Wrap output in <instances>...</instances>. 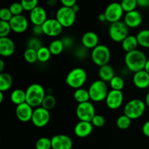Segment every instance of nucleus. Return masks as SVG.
Listing matches in <instances>:
<instances>
[{"instance_id":"f257e3e1","label":"nucleus","mask_w":149,"mask_h":149,"mask_svg":"<svg viewBox=\"0 0 149 149\" xmlns=\"http://www.w3.org/2000/svg\"><path fill=\"white\" fill-rule=\"evenodd\" d=\"M147 60L148 58L146 54L137 49L132 52H127L125 56V63L129 71L136 73L144 70Z\"/></svg>"},{"instance_id":"f03ea898","label":"nucleus","mask_w":149,"mask_h":149,"mask_svg":"<svg viewBox=\"0 0 149 149\" xmlns=\"http://www.w3.org/2000/svg\"><path fill=\"white\" fill-rule=\"evenodd\" d=\"M26 95V103L36 109L42 106V101L46 96V93L43 86L38 83H33L27 87Z\"/></svg>"},{"instance_id":"7ed1b4c3","label":"nucleus","mask_w":149,"mask_h":149,"mask_svg":"<svg viewBox=\"0 0 149 149\" xmlns=\"http://www.w3.org/2000/svg\"><path fill=\"white\" fill-rule=\"evenodd\" d=\"M146 109L145 101L139 98L129 100L124 106V114L132 119H138L144 114Z\"/></svg>"},{"instance_id":"20e7f679","label":"nucleus","mask_w":149,"mask_h":149,"mask_svg":"<svg viewBox=\"0 0 149 149\" xmlns=\"http://www.w3.org/2000/svg\"><path fill=\"white\" fill-rule=\"evenodd\" d=\"M87 79V74L85 70L80 67L71 69L65 77V83L71 88L77 90L81 88Z\"/></svg>"},{"instance_id":"39448f33","label":"nucleus","mask_w":149,"mask_h":149,"mask_svg":"<svg viewBox=\"0 0 149 149\" xmlns=\"http://www.w3.org/2000/svg\"><path fill=\"white\" fill-rule=\"evenodd\" d=\"M90 100L93 102L99 103L106 100L109 90L107 83L100 79L95 80L90 85L88 89Z\"/></svg>"},{"instance_id":"423d86ee","label":"nucleus","mask_w":149,"mask_h":149,"mask_svg":"<svg viewBox=\"0 0 149 149\" xmlns=\"http://www.w3.org/2000/svg\"><path fill=\"white\" fill-rule=\"evenodd\" d=\"M91 59L99 67L109 64L111 59L110 49L106 45L99 44L96 47L92 49Z\"/></svg>"},{"instance_id":"0eeeda50","label":"nucleus","mask_w":149,"mask_h":149,"mask_svg":"<svg viewBox=\"0 0 149 149\" xmlns=\"http://www.w3.org/2000/svg\"><path fill=\"white\" fill-rule=\"evenodd\" d=\"M109 35L113 42L122 43V41L129 35V28L122 20L111 23L109 28Z\"/></svg>"},{"instance_id":"6e6552de","label":"nucleus","mask_w":149,"mask_h":149,"mask_svg":"<svg viewBox=\"0 0 149 149\" xmlns=\"http://www.w3.org/2000/svg\"><path fill=\"white\" fill-rule=\"evenodd\" d=\"M55 18L58 20L63 28H70L75 23L77 13L71 7H61L58 9L55 14Z\"/></svg>"},{"instance_id":"1a4fd4ad","label":"nucleus","mask_w":149,"mask_h":149,"mask_svg":"<svg viewBox=\"0 0 149 149\" xmlns=\"http://www.w3.org/2000/svg\"><path fill=\"white\" fill-rule=\"evenodd\" d=\"M95 114L94 105L90 101L78 103L76 108V115L79 121L91 122Z\"/></svg>"},{"instance_id":"9d476101","label":"nucleus","mask_w":149,"mask_h":149,"mask_svg":"<svg viewBox=\"0 0 149 149\" xmlns=\"http://www.w3.org/2000/svg\"><path fill=\"white\" fill-rule=\"evenodd\" d=\"M49 120H50L49 111L47 110L42 106L36 108L33 110V116L31 122L36 127L42 128L47 126L49 122Z\"/></svg>"},{"instance_id":"9b49d317","label":"nucleus","mask_w":149,"mask_h":149,"mask_svg":"<svg viewBox=\"0 0 149 149\" xmlns=\"http://www.w3.org/2000/svg\"><path fill=\"white\" fill-rule=\"evenodd\" d=\"M123 9L119 2H111L106 7L104 14L107 22L111 23L120 21L124 15Z\"/></svg>"},{"instance_id":"f8f14e48","label":"nucleus","mask_w":149,"mask_h":149,"mask_svg":"<svg viewBox=\"0 0 149 149\" xmlns=\"http://www.w3.org/2000/svg\"><path fill=\"white\" fill-rule=\"evenodd\" d=\"M44 34L49 37H57L63 31V27L56 18H47L42 25Z\"/></svg>"},{"instance_id":"ddd939ff","label":"nucleus","mask_w":149,"mask_h":149,"mask_svg":"<svg viewBox=\"0 0 149 149\" xmlns=\"http://www.w3.org/2000/svg\"><path fill=\"white\" fill-rule=\"evenodd\" d=\"M124 102V94L122 91L109 90L106 98V104L111 110H116L122 106Z\"/></svg>"},{"instance_id":"4468645a","label":"nucleus","mask_w":149,"mask_h":149,"mask_svg":"<svg viewBox=\"0 0 149 149\" xmlns=\"http://www.w3.org/2000/svg\"><path fill=\"white\" fill-rule=\"evenodd\" d=\"M52 149H71L73 147L72 139L68 135L58 134L52 137Z\"/></svg>"},{"instance_id":"2eb2a0df","label":"nucleus","mask_w":149,"mask_h":149,"mask_svg":"<svg viewBox=\"0 0 149 149\" xmlns=\"http://www.w3.org/2000/svg\"><path fill=\"white\" fill-rule=\"evenodd\" d=\"M13 31L17 33H24L29 27V20L23 15L13 16L10 21Z\"/></svg>"},{"instance_id":"dca6fc26","label":"nucleus","mask_w":149,"mask_h":149,"mask_svg":"<svg viewBox=\"0 0 149 149\" xmlns=\"http://www.w3.org/2000/svg\"><path fill=\"white\" fill-rule=\"evenodd\" d=\"M33 109L32 106L28 104L27 103H22V104L16 106L15 115L19 121L22 122H28L31 121L33 116Z\"/></svg>"},{"instance_id":"f3484780","label":"nucleus","mask_w":149,"mask_h":149,"mask_svg":"<svg viewBox=\"0 0 149 149\" xmlns=\"http://www.w3.org/2000/svg\"><path fill=\"white\" fill-rule=\"evenodd\" d=\"M29 20L33 26H42L47 20L46 10L41 6H37L29 13Z\"/></svg>"},{"instance_id":"a211bd4d","label":"nucleus","mask_w":149,"mask_h":149,"mask_svg":"<svg viewBox=\"0 0 149 149\" xmlns=\"http://www.w3.org/2000/svg\"><path fill=\"white\" fill-rule=\"evenodd\" d=\"M143 21L142 15L138 10L129 12L124 15V22L130 29H135L141 25Z\"/></svg>"},{"instance_id":"6ab92c4d","label":"nucleus","mask_w":149,"mask_h":149,"mask_svg":"<svg viewBox=\"0 0 149 149\" xmlns=\"http://www.w3.org/2000/svg\"><path fill=\"white\" fill-rule=\"evenodd\" d=\"M93 125L91 122L79 121L76 124L74 128V132L76 136L80 138L88 137L93 131Z\"/></svg>"},{"instance_id":"aec40b11","label":"nucleus","mask_w":149,"mask_h":149,"mask_svg":"<svg viewBox=\"0 0 149 149\" xmlns=\"http://www.w3.org/2000/svg\"><path fill=\"white\" fill-rule=\"evenodd\" d=\"M15 45L13 39L8 36L0 37V55L2 57H10L14 54Z\"/></svg>"},{"instance_id":"412c9836","label":"nucleus","mask_w":149,"mask_h":149,"mask_svg":"<svg viewBox=\"0 0 149 149\" xmlns=\"http://www.w3.org/2000/svg\"><path fill=\"white\" fill-rule=\"evenodd\" d=\"M132 81L138 89L145 90L149 87V74L145 70L134 73Z\"/></svg>"},{"instance_id":"4be33fe9","label":"nucleus","mask_w":149,"mask_h":149,"mask_svg":"<svg viewBox=\"0 0 149 149\" xmlns=\"http://www.w3.org/2000/svg\"><path fill=\"white\" fill-rule=\"evenodd\" d=\"M82 46L87 49H93L99 45V36L93 31H87L81 37Z\"/></svg>"},{"instance_id":"5701e85b","label":"nucleus","mask_w":149,"mask_h":149,"mask_svg":"<svg viewBox=\"0 0 149 149\" xmlns=\"http://www.w3.org/2000/svg\"><path fill=\"white\" fill-rule=\"evenodd\" d=\"M114 76V69L109 64H106V65H103V66L99 67L98 77L102 81H105L106 83L110 82V81L113 79Z\"/></svg>"},{"instance_id":"b1692460","label":"nucleus","mask_w":149,"mask_h":149,"mask_svg":"<svg viewBox=\"0 0 149 149\" xmlns=\"http://www.w3.org/2000/svg\"><path fill=\"white\" fill-rule=\"evenodd\" d=\"M121 44H122V48L124 51L126 52V53L137 49V47L139 45L136 36L130 34L122 41Z\"/></svg>"},{"instance_id":"393cba45","label":"nucleus","mask_w":149,"mask_h":149,"mask_svg":"<svg viewBox=\"0 0 149 149\" xmlns=\"http://www.w3.org/2000/svg\"><path fill=\"white\" fill-rule=\"evenodd\" d=\"M10 100L16 106L26 102V90L21 89H15L10 94Z\"/></svg>"},{"instance_id":"a878e982","label":"nucleus","mask_w":149,"mask_h":149,"mask_svg":"<svg viewBox=\"0 0 149 149\" xmlns=\"http://www.w3.org/2000/svg\"><path fill=\"white\" fill-rule=\"evenodd\" d=\"M13 84V79L10 74L3 72L0 74V91L6 92L10 90Z\"/></svg>"},{"instance_id":"bb28decb","label":"nucleus","mask_w":149,"mask_h":149,"mask_svg":"<svg viewBox=\"0 0 149 149\" xmlns=\"http://www.w3.org/2000/svg\"><path fill=\"white\" fill-rule=\"evenodd\" d=\"M74 98L78 103H82L90 101V97L88 90H86L82 87L77 89L74 93Z\"/></svg>"},{"instance_id":"cd10ccee","label":"nucleus","mask_w":149,"mask_h":149,"mask_svg":"<svg viewBox=\"0 0 149 149\" xmlns=\"http://www.w3.org/2000/svg\"><path fill=\"white\" fill-rule=\"evenodd\" d=\"M48 48H49L52 55H59L65 49V47L63 43L62 39H55V40L52 41L49 45Z\"/></svg>"},{"instance_id":"c85d7f7f","label":"nucleus","mask_w":149,"mask_h":149,"mask_svg":"<svg viewBox=\"0 0 149 149\" xmlns=\"http://www.w3.org/2000/svg\"><path fill=\"white\" fill-rule=\"evenodd\" d=\"M136 37L140 46L149 49V29L141 30L137 33Z\"/></svg>"},{"instance_id":"c756f323","label":"nucleus","mask_w":149,"mask_h":149,"mask_svg":"<svg viewBox=\"0 0 149 149\" xmlns=\"http://www.w3.org/2000/svg\"><path fill=\"white\" fill-rule=\"evenodd\" d=\"M109 84L111 87V90L122 91L125 87V80L121 76L115 75L110 81Z\"/></svg>"},{"instance_id":"7c9ffc66","label":"nucleus","mask_w":149,"mask_h":149,"mask_svg":"<svg viewBox=\"0 0 149 149\" xmlns=\"http://www.w3.org/2000/svg\"><path fill=\"white\" fill-rule=\"evenodd\" d=\"M50 51L49 48L45 46H42L40 49L37 50V58L38 61L40 63H47L51 58Z\"/></svg>"},{"instance_id":"2f4dec72","label":"nucleus","mask_w":149,"mask_h":149,"mask_svg":"<svg viewBox=\"0 0 149 149\" xmlns=\"http://www.w3.org/2000/svg\"><path fill=\"white\" fill-rule=\"evenodd\" d=\"M131 121H132V119H130L128 116H127L125 114H122L117 118L116 125L119 129L122 130H125L130 127L131 122H132Z\"/></svg>"},{"instance_id":"473e14b6","label":"nucleus","mask_w":149,"mask_h":149,"mask_svg":"<svg viewBox=\"0 0 149 149\" xmlns=\"http://www.w3.org/2000/svg\"><path fill=\"white\" fill-rule=\"evenodd\" d=\"M23 58L29 63H34L38 61L37 51L31 48H27L23 53Z\"/></svg>"},{"instance_id":"72a5a7b5","label":"nucleus","mask_w":149,"mask_h":149,"mask_svg":"<svg viewBox=\"0 0 149 149\" xmlns=\"http://www.w3.org/2000/svg\"><path fill=\"white\" fill-rule=\"evenodd\" d=\"M55 105H56V99H55V97L52 95L48 94L46 95V96L44 98L41 106L45 108L47 110L50 111L55 108Z\"/></svg>"},{"instance_id":"f704fd0d","label":"nucleus","mask_w":149,"mask_h":149,"mask_svg":"<svg viewBox=\"0 0 149 149\" xmlns=\"http://www.w3.org/2000/svg\"><path fill=\"white\" fill-rule=\"evenodd\" d=\"M120 4L125 13L134 11L138 7L137 0H122Z\"/></svg>"},{"instance_id":"c9c22d12","label":"nucleus","mask_w":149,"mask_h":149,"mask_svg":"<svg viewBox=\"0 0 149 149\" xmlns=\"http://www.w3.org/2000/svg\"><path fill=\"white\" fill-rule=\"evenodd\" d=\"M36 149H51L52 148V142L51 138L47 137H42L36 141L35 144Z\"/></svg>"},{"instance_id":"e433bc0d","label":"nucleus","mask_w":149,"mask_h":149,"mask_svg":"<svg viewBox=\"0 0 149 149\" xmlns=\"http://www.w3.org/2000/svg\"><path fill=\"white\" fill-rule=\"evenodd\" d=\"M20 3L24 9V11L29 12V13L39 6L38 5L39 0H20Z\"/></svg>"},{"instance_id":"4c0bfd02","label":"nucleus","mask_w":149,"mask_h":149,"mask_svg":"<svg viewBox=\"0 0 149 149\" xmlns=\"http://www.w3.org/2000/svg\"><path fill=\"white\" fill-rule=\"evenodd\" d=\"M12 31L10 22L0 20V37L8 36Z\"/></svg>"},{"instance_id":"58836bf2","label":"nucleus","mask_w":149,"mask_h":149,"mask_svg":"<svg viewBox=\"0 0 149 149\" xmlns=\"http://www.w3.org/2000/svg\"><path fill=\"white\" fill-rule=\"evenodd\" d=\"M27 45L28 48H31V49H35L36 51L43 46L42 41L37 36H33V37L30 38L29 41H28Z\"/></svg>"},{"instance_id":"ea45409f","label":"nucleus","mask_w":149,"mask_h":149,"mask_svg":"<svg viewBox=\"0 0 149 149\" xmlns=\"http://www.w3.org/2000/svg\"><path fill=\"white\" fill-rule=\"evenodd\" d=\"M9 9L11 11L12 14L13 16L15 15H23V12L24 11L23 6H22L21 3L20 2H14L9 7Z\"/></svg>"},{"instance_id":"a19ab883","label":"nucleus","mask_w":149,"mask_h":149,"mask_svg":"<svg viewBox=\"0 0 149 149\" xmlns=\"http://www.w3.org/2000/svg\"><path fill=\"white\" fill-rule=\"evenodd\" d=\"M91 123L95 127H103L106 124V119L100 114H95L91 121Z\"/></svg>"},{"instance_id":"79ce46f5","label":"nucleus","mask_w":149,"mask_h":149,"mask_svg":"<svg viewBox=\"0 0 149 149\" xmlns=\"http://www.w3.org/2000/svg\"><path fill=\"white\" fill-rule=\"evenodd\" d=\"M13 17V14H12L11 11L9 8H2L0 11V19L2 21H7L10 22L12 17Z\"/></svg>"},{"instance_id":"37998d69","label":"nucleus","mask_w":149,"mask_h":149,"mask_svg":"<svg viewBox=\"0 0 149 149\" xmlns=\"http://www.w3.org/2000/svg\"><path fill=\"white\" fill-rule=\"evenodd\" d=\"M87 52H88L87 49L84 47H79L74 51V55L79 59H84L87 56Z\"/></svg>"},{"instance_id":"c03bdc74","label":"nucleus","mask_w":149,"mask_h":149,"mask_svg":"<svg viewBox=\"0 0 149 149\" xmlns=\"http://www.w3.org/2000/svg\"><path fill=\"white\" fill-rule=\"evenodd\" d=\"M62 41L64 47H65V49H69V48L72 47L74 44V39L71 36H65L63 38Z\"/></svg>"},{"instance_id":"a18cd8bd","label":"nucleus","mask_w":149,"mask_h":149,"mask_svg":"<svg viewBox=\"0 0 149 149\" xmlns=\"http://www.w3.org/2000/svg\"><path fill=\"white\" fill-rule=\"evenodd\" d=\"M32 33L35 36H39L41 35L44 34L43 29L42 26H33L32 28Z\"/></svg>"},{"instance_id":"49530a36","label":"nucleus","mask_w":149,"mask_h":149,"mask_svg":"<svg viewBox=\"0 0 149 149\" xmlns=\"http://www.w3.org/2000/svg\"><path fill=\"white\" fill-rule=\"evenodd\" d=\"M60 1L63 7H73L77 4V0H60Z\"/></svg>"},{"instance_id":"de8ad7c7","label":"nucleus","mask_w":149,"mask_h":149,"mask_svg":"<svg viewBox=\"0 0 149 149\" xmlns=\"http://www.w3.org/2000/svg\"><path fill=\"white\" fill-rule=\"evenodd\" d=\"M142 132L145 136L149 138V120L146 121L143 125Z\"/></svg>"},{"instance_id":"09e8293b","label":"nucleus","mask_w":149,"mask_h":149,"mask_svg":"<svg viewBox=\"0 0 149 149\" xmlns=\"http://www.w3.org/2000/svg\"><path fill=\"white\" fill-rule=\"evenodd\" d=\"M138 7H143V8H147L149 7V0H137Z\"/></svg>"},{"instance_id":"8fccbe9b","label":"nucleus","mask_w":149,"mask_h":149,"mask_svg":"<svg viewBox=\"0 0 149 149\" xmlns=\"http://www.w3.org/2000/svg\"><path fill=\"white\" fill-rule=\"evenodd\" d=\"M60 0H47L46 4L48 7H54L57 5Z\"/></svg>"},{"instance_id":"3c124183","label":"nucleus","mask_w":149,"mask_h":149,"mask_svg":"<svg viewBox=\"0 0 149 149\" xmlns=\"http://www.w3.org/2000/svg\"><path fill=\"white\" fill-rule=\"evenodd\" d=\"M98 20H99V21H100V22L107 21V20H106V15H105L104 13H101V14L99 15H98Z\"/></svg>"},{"instance_id":"603ef678","label":"nucleus","mask_w":149,"mask_h":149,"mask_svg":"<svg viewBox=\"0 0 149 149\" xmlns=\"http://www.w3.org/2000/svg\"><path fill=\"white\" fill-rule=\"evenodd\" d=\"M4 65H5V64H4V61H3L2 59H1L0 60V72L1 73L4 72Z\"/></svg>"},{"instance_id":"864d4df0","label":"nucleus","mask_w":149,"mask_h":149,"mask_svg":"<svg viewBox=\"0 0 149 149\" xmlns=\"http://www.w3.org/2000/svg\"><path fill=\"white\" fill-rule=\"evenodd\" d=\"M71 8L73 9V10H74V11L76 13H78V12L80 10V7H79V4H75V5H74L73 7H71Z\"/></svg>"},{"instance_id":"5fc2aeb1","label":"nucleus","mask_w":149,"mask_h":149,"mask_svg":"<svg viewBox=\"0 0 149 149\" xmlns=\"http://www.w3.org/2000/svg\"><path fill=\"white\" fill-rule=\"evenodd\" d=\"M145 103H146V105L147 107L149 108V92L148 93H147L146 95Z\"/></svg>"},{"instance_id":"6e6d98bb","label":"nucleus","mask_w":149,"mask_h":149,"mask_svg":"<svg viewBox=\"0 0 149 149\" xmlns=\"http://www.w3.org/2000/svg\"><path fill=\"white\" fill-rule=\"evenodd\" d=\"M144 70L149 74V59L147 60L146 63V65H145V68H144Z\"/></svg>"},{"instance_id":"4d7b16f0","label":"nucleus","mask_w":149,"mask_h":149,"mask_svg":"<svg viewBox=\"0 0 149 149\" xmlns=\"http://www.w3.org/2000/svg\"><path fill=\"white\" fill-rule=\"evenodd\" d=\"M4 100V92L0 91V103H1Z\"/></svg>"}]
</instances>
